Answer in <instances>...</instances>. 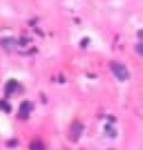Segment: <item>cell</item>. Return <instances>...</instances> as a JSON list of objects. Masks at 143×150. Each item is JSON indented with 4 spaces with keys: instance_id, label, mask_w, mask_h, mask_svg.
Wrapping results in <instances>:
<instances>
[{
    "instance_id": "obj_3",
    "label": "cell",
    "mask_w": 143,
    "mask_h": 150,
    "mask_svg": "<svg viewBox=\"0 0 143 150\" xmlns=\"http://www.w3.org/2000/svg\"><path fill=\"white\" fill-rule=\"evenodd\" d=\"M81 132H83V125L80 124V122H73L70 126V132H69L70 139L73 142L79 140V137L81 136Z\"/></svg>"
},
{
    "instance_id": "obj_7",
    "label": "cell",
    "mask_w": 143,
    "mask_h": 150,
    "mask_svg": "<svg viewBox=\"0 0 143 150\" xmlns=\"http://www.w3.org/2000/svg\"><path fill=\"white\" fill-rule=\"evenodd\" d=\"M0 110L3 112H6V114H10V112H11V105L8 104L7 101L1 100V101H0Z\"/></svg>"
},
{
    "instance_id": "obj_6",
    "label": "cell",
    "mask_w": 143,
    "mask_h": 150,
    "mask_svg": "<svg viewBox=\"0 0 143 150\" xmlns=\"http://www.w3.org/2000/svg\"><path fill=\"white\" fill-rule=\"evenodd\" d=\"M30 150H46L41 140H33L30 143Z\"/></svg>"
},
{
    "instance_id": "obj_1",
    "label": "cell",
    "mask_w": 143,
    "mask_h": 150,
    "mask_svg": "<svg viewBox=\"0 0 143 150\" xmlns=\"http://www.w3.org/2000/svg\"><path fill=\"white\" fill-rule=\"evenodd\" d=\"M111 72L114 73V76L119 80V81H126L129 79V72L126 69V66L119 63V62H111L110 63Z\"/></svg>"
},
{
    "instance_id": "obj_10",
    "label": "cell",
    "mask_w": 143,
    "mask_h": 150,
    "mask_svg": "<svg viewBox=\"0 0 143 150\" xmlns=\"http://www.w3.org/2000/svg\"><path fill=\"white\" fill-rule=\"evenodd\" d=\"M137 37H139V38H142V37H143V31H139V33H137Z\"/></svg>"
},
{
    "instance_id": "obj_4",
    "label": "cell",
    "mask_w": 143,
    "mask_h": 150,
    "mask_svg": "<svg viewBox=\"0 0 143 150\" xmlns=\"http://www.w3.org/2000/svg\"><path fill=\"white\" fill-rule=\"evenodd\" d=\"M18 88V83H17V80H14V79H11V80H8L6 83V86H4V93H6V96L8 97V96H13L14 91Z\"/></svg>"
},
{
    "instance_id": "obj_2",
    "label": "cell",
    "mask_w": 143,
    "mask_h": 150,
    "mask_svg": "<svg viewBox=\"0 0 143 150\" xmlns=\"http://www.w3.org/2000/svg\"><path fill=\"white\" fill-rule=\"evenodd\" d=\"M31 111H33V104L30 101L21 103V105H20V108H18V118L20 119H27V118L30 117Z\"/></svg>"
},
{
    "instance_id": "obj_9",
    "label": "cell",
    "mask_w": 143,
    "mask_h": 150,
    "mask_svg": "<svg viewBox=\"0 0 143 150\" xmlns=\"http://www.w3.org/2000/svg\"><path fill=\"white\" fill-rule=\"evenodd\" d=\"M88 42H90V39L88 38H83L81 39V42H80V46H81V48H86V45H88Z\"/></svg>"
},
{
    "instance_id": "obj_5",
    "label": "cell",
    "mask_w": 143,
    "mask_h": 150,
    "mask_svg": "<svg viewBox=\"0 0 143 150\" xmlns=\"http://www.w3.org/2000/svg\"><path fill=\"white\" fill-rule=\"evenodd\" d=\"M1 46H3V49H6L7 52H11L17 46V41L14 38H4L1 41Z\"/></svg>"
},
{
    "instance_id": "obj_8",
    "label": "cell",
    "mask_w": 143,
    "mask_h": 150,
    "mask_svg": "<svg viewBox=\"0 0 143 150\" xmlns=\"http://www.w3.org/2000/svg\"><path fill=\"white\" fill-rule=\"evenodd\" d=\"M135 49H136V52L139 56H142L143 58V42H139V44H136V46H135Z\"/></svg>"
}]
</instances>
